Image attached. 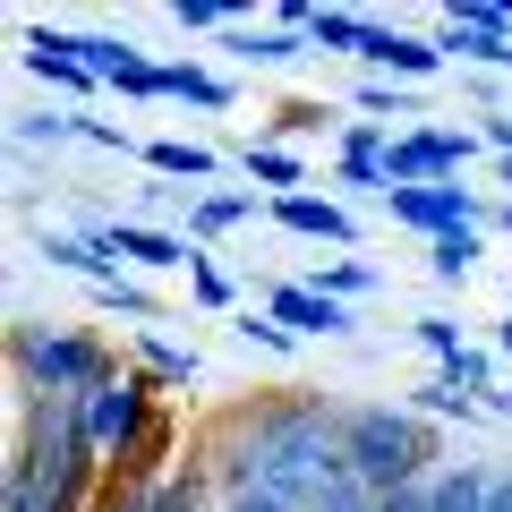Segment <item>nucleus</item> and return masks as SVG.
I'll return each instance as SVG.
<instances>
[{
    "instance_id": "f257e3e1",
    "label": "nucleus",
    "mask_w": 512,
    "mask_h": 512,
    "mask_svg": "<svg viewBox=\"0 0 512 512\" xmlns=\"http://www.w3.org/2000/svg\"><path fill=\"white\" fill-rule=\"evenodd\" d=\"M205 478H214V495H282L291 512L325 504L333 487H342V410L325 402V393H265V402L231 410V419L205 436Z\"/></svg>"
},
{
    "instance_id": "f03ea898",
    "label": "nucleus",
    "mask_w": 512,
    "mask_h": 512,
    "mask_svg": "<svg viewBox=\"0 0 512 512\" xmlns=\"http://www.w3.org/2000/svg\"><path fill=\"white\" fill-rule=\"evenodd\" d=\"M342 470H350V487H367L384 504L402 487H427L444 470V453H436V427L410 402H359V410H342Z\"/></svg>"
},
{
    "instance_id": "7ed1b4c3",
    "label": "nucleus",
    "mask_w": 512,
    "mask_h": 512,
    "mask_svg": "<svg viewBox=\"0 0 512 512\" xmlns=\"http://www.w3.org/2000/svg\"><path fill=\"white\" fill-rule=\"evenodd\" d=\"M163 384L146 376V367H111L103 384H86L77 393V419H86V444H94V461H103V478H120L128 461L146 453V436L163 427Z\"/></svg>"
},
{
    "instance_id": "20e7f679",
    "label": "nucleus",
    "mask_w": 512,
    "mask_h": 512,
    "mask_svg": "<svg viewBox=\"0 0 512 512\" xmlns=\"http://www.w3.org/2000/svg\"><path fill=\"white\" fill-rule=\"evenodd\" d=\"M111 342L103 333H86V325H9V376H18V393H86V384H103L111 376Z\"/></svg>"
},
{
    "instance_id": "39448f33",
    "label": "nucleus",
    "mask_w": 512,
    "mask_h": 512,
    "mask_svg": "<svg viewBox=\"0 0 512 512\" xmlns=\"http://www.w3.org/2000/svg\"><path fill=\"white\" fill-rule=\"evenodd\" d=\"M478 146L487 137H470V128H444V120H419L393 137V154H384V180L393 188H436V180H461V171L478 163Z\"/></svg>"
},
{
    "instance_id": "423d86ee",
    "label": "nucleus",
    "mask_w": 512,
    "mask_h": 512,
    "mask_svg": "<svg viewBox=\"0 0 512 512\" xmlns=\"http://www.w3.org/2000/svg\"><path fill=\"white\" fill-rule=\"evenodd\" d=\"M384 214L436 248V239L478 231V222H487V197H478V188H461V180H436V188H384Z\"/></svg>"
},
{
    "instance_id": "0eeeda50",
    "label": "nucleus",
    "mask_w": 512,
    "mask_h": 512,
    "mask_svg": "<svg viewBox=\"0 0 512 512\" xmlns=\"http://www.w3.org/2000/svg\"><path fill=\"white\" fill-rule=\"evenodd\" d=\"M359 60L384 77V86H427V77H444V52H436V43L410 35V26H384V18H367Z\"/></svg>"
},
{
    "instance_id": "6e6552de",
    "label": "nucleus",
    "mask_w": 512,
    "mask_h": 512,
    "mask_svg": "<svg viewBox=\"0 0 512 512\" xmlns=\"http://www.w3.org/2000/svg\"><path fill=\"white\" fill-rule=\"evenodd\" d=\"M94 239H103L120 265H137V274H171V265H197V248H188L180 231H154V222H86Z\"/></svg>"
},
{
    "instance_id": "1a4fd4ad",
    "label": "nucleus",
    "mask_w": 512,
    "mask_h": 512,
    "mask_svg": "<svg viewBox=\"0 0 512 512\" xmlns=\"http://www.w3.org/2000/svg\"><path fill=\"white\" fill-rule=\"evenodd\" d=\"M393 137H402V128H384V120H350L342 128V154H333V180L342 188H367V197L384 205V154H393Z\"/></svg>"
},
{
    "instance_id": "9d476101",
    "label": "nucleus",
    "mask_w": 512,
    "mask_h": 512,
    "mask_svg": "<svg viewBox=\"0 0 512 512\" xmlns=\"http://www.w3.org/2000/svg\"><path fill=\"white\" fill-rule=\"evenodd\" d=\"M265 214L282 222V231H299V239H316V248H350L359 239V222H350V205L342 197H265Z\"/></svg>"
},
{
    "instance_id": "9b49d317",
    "label": "nucleus",
    "mask_w": 512,
    "mask_h": 512,
    "mask_svg": "<svg viewBox=\"0 0 512 512\" xmlns=\"http://www.w3.org/2000/svg\"><path fill=\"white\" fill-rule=\"evenodd\" d=\"M265 316H274V325H291L299 342H308V333H325V342H333V333H350V308H342V299H325V291H308L299 274L265 291Z\"/></svg>"
},
{
    "instance_id": "f8f14e48",
    "label": "nucleus",
    "mask_w": 512,
    "mask_h": 512,
    "mask_svg": "<svg viewBox=\"0 0 512 512\" xmlns=\"http://www.w3.org/2000/svg\"><path fill=\"white\" fill-rule=\"evenodd\" d=\"M128 350H137V367H146L154 384H163V393H188V384L205 376V359L188 342H171L163 325H128Z\"/></svg>"
},
{
    "instance_id": "ddd939ff",
    "label": "nucleus",
    "mask_w": 512,
    "mask_h": 512,
    "mask_svg": "<svg viewBox=\"0 0 512 512\" xmlns=\"http://www.w3.org/2000/svg\"><path fill=\"white\" fill-rule=\"evenodd\" d=\"M43 265H52V274H77L86 291L120 282V256H111V248H103L94 231H43Z\"/></svg>"
},
{
    "instance_id": "4468645a",
    "label": "nucleus",
    "mask_w": 512,
    "mask_h": 512,
    "mask_svg": "<svg viewBox=\"0 0 512 512\" xmlns=\"http://www.w3.org/2000/svg\"><path fill=\"white\" fill-rule=\"evenodd\" d=\"M222 52H231V60H248V69H299V60H308L316 43L299 35V26H248V18H239L231 35H222Z\"/></svg>"
},
{
    "instance_id": "2eb2a0df",
    "label": "nucleus",
    "mask_w": 512,
    "mask_h": 512,
    "mask_svg": "<svg viewBox=\"0 0 512 512\" xmlns=\"http://www.w3.org/2000/svg\"><path fill=\"white\" fill-rule=\"evenodd\" d=\"M26 69H35L43 86H60V94H94L86 60L69 52V26H26Z\"/></svg>"
},
{
    "instance_id": "dca6fc26",
    "label": "nucleus",
    "mask_w": 512,
    "mask_h": 512,
    "mask_svg": "<svg viewBox=\"0 0 512 512\" xmlns=\"http://www.w3.org/2000/svg\"><path fill=\"white\" fill-rule=\"evenodd\" d=\"M487 495H495L487 461H444V470L427 478V512H487Z\"/></svg>"
},
{
    "instance_id": "f3484780",
    "label": "nucleus",
    "mask_w": 512,
    "mask_h": 512,
    "mask_svg": "<svg viewBox=\"0 0 512 512\" xmlns=\"http://www.w3.org/2000/svg\"><path fill=\"white\" fill-rule=\"evenodd\" d=\"M239 222H256V188H197V197H188V231L197 239H222V231H239Z\"/></svg>"
},
{
    "instance_id": "a211bd4d",
    "label": "nucleus",
    "mask_w": 512,
    "mask_h": 512,
    "mask_svg": "<svg viewBox=\"0 0 512 512\" xmlns=\"http://www.w3.org/2000/svg\"><path fill=\"white\" fill-rule=\"evenodd\" d=\"M146 163H154V180H214L222 154H214V146H197V137H154Z\"/></svg>"
},
{
    "instance_id": "6ab92c4d",
    "label": "nucleus",
    "mask_w": 512,
    "mask_h": 512,
    "mask_svg": "<svg viewBox=\"0 0 512 512\" xmlns=\"http://www.w3.org/2000/svg\"><path fill=\"white\" fill-rule=\"evenodd\" d=\"M163 103H197V111H231V86L197 60H163Z\"/></svg>"
},
{
    "instance_id": "aec40b11",
    "label": "nucleus",
    "mask_w": 512,
    "mask_h": 512,
    "mask_svg": "<svg viewBox=\"0 0 512 512\" xmlns=\"http://www.w3.org/2000/svg\"><path fill=\"white\" fill-rule=\"evenodd\" d=\"M154 512H222V495H214V478H205V461H188V470H171V478H154Z\"/></svg>"
},
{
    "instance_id": "412c9836",
    "label": "nucleus",
    "mask_w": 512,
    "mask_h": 512,
    "mask_svg": "<svg viewBox=\"0 0 512 512\" xmlns=\"http://www.w3.org/2000/svg\"><path fill=\"white\" fill-rule=\"evenodd\" d=\"M299 282H308V291H325V299H342V308H350V299H367V291H376V265H367V256H325V265H316V274H299Z\"/></svg>"
},
{
    "instance_id": "4be33fe9",
    "label": "nucleus",
    "mask_w": 512,
    "mask_h": 512,
    "mask_svg": "<svg viewBox=\"0 0 512 512\" xmlns=\"http://www.w3.org/2000/svg\"><path fill=\"white\" fill-rule=\"evenodd\" d=\"M239 171H248L256 188H274V197H299V154H291V146H265V137H248V146H239Z\"/></svg>"
},
{
    "instance_id": "5701e85b",
    "label": "nucleus",
    "mask_w": 512,
    "mask_h": 512,
    "mask_svg": "<svg viewBox=\"0 0 512 512\" xmlns=\"http://www.w3.org/2000/svg\"><path fill=\"white\" fill-rule=\"evenodd\" d=\"M308 43H316V52H350V60H359L367 18H359V9H308Z\"/></svg>"
},
{
    "instance_id": "b1692460",
    "label": "nucleus",
    "mask_w": 512,
    "mask_h": 512,
    "mask_svg": "<svg viewBox=\"0 0 512 512\" xmlns=\"http://www.w3.org/2000/svg\"><path fill=\"white\" fill-rule=\"evenodd\" d=\"M18 146H86V111H18Z\"/></svg>"
},
{
    "instance_id": "393cba45",
    "label": "nucleus",
    "mask_w": 512,
    "mask_h": 512,
    "mask_svg": "<svg viewBox=\"0 0 512 512\" xmlns=\"http://www.w3.org/2000/svg\"><path fill=\"white\" fill-rule=\"evenodd\" d=\"M171 26H180V35H231L239 9L231 0H171Z\"/></svg>"
},
{
    "instance_id": "a878e982",
    "label": "nucleus",
    "mask_w": 512,
    "mask_h": 512,
    "mask_svg": "<svg viewBox=\"0 0 512 512\" xmlns=\"http://www.w3.org/2000/svg\"><path fill=\"white\" fill-rule=\"evenodd\" d=\"M410 410H419V419L427 427H436V419H478V402H470V393H461V384H419V393H410Z\"/></svg>"
},
{
    "instance_id": "bb28decb",
    "label": "nucleus",
    "mask_w": 512,
    "mask_h": 512,
    "mask_svg": "<svg viewBox=\"0 0 512 512\" xmlns=\"http://www.w3.org/2000/svg\"><path fill=\"white\" fill-rule=\"evenodd\" d=\"M470 265H478V231L436 239V248H427V274H436V282H470Z\"/></svg>"
},
{
    "instance_id": "cd10ccee",
    "label": "nucleus",
    "mask_w": 512,
    "mask_h": 512,
    "mask_svg": "<svg viewBox=\"0 0 512 512\" xmlns=\"http://www.w3.org/2000/svg\"><path fill=\"white\" fill-rule=\"evenodd\" d=\"M239 342H248V350H274V359H291V350H299V333L291 325H274V316H265V308H248V316H239Z\"/></svg>"
},
{
    "instance_id": "c85d7f7f",
    "label": "nucleus",
    "mask_w": 512,
    "mask_h": 512,
    "mask_svg": "<svg viewBox=\"0 0 512 512\" xmlns=\"http://www.w3.org/2000/svg\"><path fill=\"white\" fill-rule=\"evenodd\" d=\"M359 111H367V120H384V128H393V120H419V111H410V86H384V77H367V86H359Z\"/></svg>"
},
{
    "instance_id": "c756f323",
    "label": "nucleus",
    "mask_w": 512,
    "mask_h": 512,
    "mask_svg": "<svg viewBox=\"0 0 512 512\" xmlns=\"http://www.w3.org/2000/svg\"><path fill=\"white\" fill-rule=\"evenodd\" d=\"M188 291H197V308H231V299H239V282L222 274L214 256H197V265H188Z\"/></svg>"
},
{
    "instance_id": "7c9ffc66",
    "label": "nucleus",
    "mask_w": 512,
    "mask_h": 512,
    "mask_svg": "<svg viewBox=\"0 0 512 512\" xmlns=\"http://www.w3.org/2000/svg\"><path fill=\"white\" fill-rule=\"evenodd\" d=\"M419 350L444 367V359H461L470 342H461V325H453V316H419Z\"/></svg>"
},
{
    "instance_id": "2f4dec72",
    "label": "nucleus",
    "mask_w": 512,
    "mask_h": 512,
    "mask_svg": "<svg viewBox=\"0 0 512 512\" xmlns=\"http://www.w3.org/2000/svg\"><path fill=\"white\" fill-rule=\"evenodd\" d=\"M94 512H154V495L137 487V478H111V487H103V504H94Z\"/></svg>"
},
{
    "instance_id": "473e14b6",
    "label": "nucleus",
    "mask_w": 512,
    "mask_h": 512,
    "mask_svg": "<svg viewBox=\"0 0 512 512\" xmlns=\"http://www.w3.org/2000/svg\"><path fill=\"white\" fill-rule=\"evenodd\" d=\"M478 137L495 146V163H504V188H512V120H504V111H487V128H478Z\"/></svg>"
},
{
    "instance_id": "72a5a7b5",
    "label": "nucleus",
    "mask_w": 512,
    "mask_h": 512,
    "mask_svg": "<svg viewBox=\"0 0 512 512\" xmlns=\"http://www.w3.org/2000/svg\"><path fill=\"white\" fill-rule=\"evenodd\" d=\"M308 512H376V495H367V487H350V478H342V487H333L325 504H308Z\"/></svg>"
},
{
    "instance_id": "f704fd0d",
    "label": "nucleus",
    "mask_w": 512,
    "mask_h": 512,
    "mask_svg": "<svg viewBox=\"0 0 512 512\" xmlns=\"http://www.w3.org/2000/svg\"><path fill=\"white\" fill-rule=\"evenodd\" d=\"M222 512H291L282 495H265V487H248V495H222Z\"/></svg>"
},
{
    "instance_id": "c9c22d12",
    "label": "nucleus",
    "mask_w": 512,
    "mask_h": 512,
    "mask_svg": "<svg viewBox=\"0 0 512 512\" xmlns=\"http://www.w3.org/2000/svg\"><path fill=\"white\" fill-rule=\"evenodd\" d=\"M274 128H282V137H299V128H325V111H316V103H291Z\"/></svg>"
},
{
    "instance_id": "e433bc0d",
    "label": "nucleus",
    "mask_w": 512,
    "mask_h": 512,
    "mask_svg": "<svg viewBox=\"0 0 512 512\" xmlns=\"http://www.w3.org/2000/svg\"><path fill=\"white\" fill-rule=\"evenodd\" d=\"M376 512H427V487H402V495H384Z\"/></svg>"
},
{
    "instance_id": "4c0bfd02",
    "label": "nucleus",
    "mask_w": 512,
    "mask_h": 512,
    "mask_svg": "<svg viewBox=\"0 0 512 512\" xmlns=\"http://www.w3.org/2000/svg\"><path fill=\"white\" fill-rule=\"evenodd\" d=\"M478 410H487V419H504V427H512V393H504V384H495V393H487V402H478Z\"/></svg>"
},
{
    "instance_id": "58836bf2",
    "label": "nucleus",
    "mask_w": 512,
    "mask_h": 512,
    "mask_svg": "<svg viewBox=\"0 0 512 512\" xmlns=\"http://www.w3.org/2000/svg\"><path fill=\"white\" fill-rule=\"evenodd\" d=\"M487 512H512V470H495V495H487Z\"/></svg>"
},
{
    "instance_id": "ea45409f",
    "label": "nucleus",
    "mask_w": 512,
    "mask_h": 512,
    "mask_svg": "<svg viewBox=\"0 0 512 512\" xmlns=\"http://www.w3.org/2000/svg\"><path fill=\"white\" fill-rule=\"evenodd\" d=\"M495 350H504V359H512V316H504V325H495Z\"/></svg>"
},
{
    "instance_id": "a19ab883",
    "label": "nucleus",
    "mask_w": 512,
    "mask_h": 512,
    "mask_svg": "<svg viewBox=\"0 0 512 512\" xmlns=\"http://www.w3.org/2000/svg\"><path fill=\"white\" fill-rule=\"evenodd\" d=\"M495 222H504V231H512V197H504V205H495Z\"/></svg>"
}]
</instances>
